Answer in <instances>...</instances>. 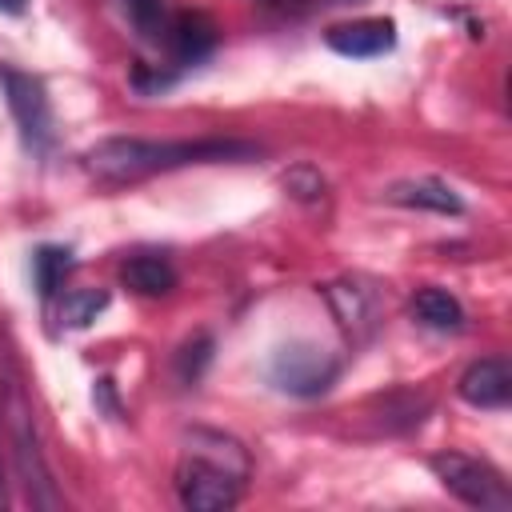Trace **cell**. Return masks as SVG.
I'll list each match as a JSON object with an SVG mask.
<instances>
[{
	"label": "cell",
	"mask_w": 512,
	"mask_h": 512,
	"mask_svg": "<svg viewBox=\"0 0 512 512\" xmlns=\"http://www.w3.org/2000/svg\"><path fill=\"white\" fill-rule=\"evenodd\" d=\"M8 428H12V444H16V460H20V476H24V484H28L32 504H40V508H56L60 496H56V488H52V476H48L44 460H40L36 432H32V412H28V404H24V396H20L16 384L8 388Z\"/></svg>",
	"instance_id": "8992f818"
},
{
	"label": "cell",
	"mask_w": 512,
	"mask_h": 512,
	"mask_svg": "<svg viewBox=\"0 0 512 512\" xmlns=\"http://www.w3.org/2000/svg\"><path fill=\"white\" fill-rule=\"evenodd\" d=\"M428 468L456 500H464L472 508H484V512H508L512 508V488L488 460H476L464 452H436L428 460Z\"/></svg>",
	"instance_id": "3957f363"
},
{
	"label": "cell",
	"mask_w": 512,
	"mask_h": 512,
	"mask_svg": "<svg viewBox=\"0 0 512 512\" xmlns=\"http://www.w3.org/2000/svg\"><path fill=\"white\" fill-rule=\"evenodd\" d=\"M104 308H108V292L104 288H76V292H64L60 320H64V328H88Z\"/></svg>",
	"instance_id": "2e32d148"
},
{
	"label": "cell",
	"mask_w": 512,
	"mask_h": 512,
	"mask_svg": "<svg viewBox=\"0 0 512 512\" xmlns=\"http://www.w3.org/2000/svg\"><path fill=\"white\" fill-rule=\"evenodd\" d=\"M72 264H76V260H72V248H64V244H44V248H36V252H32V280H36V292H40L44 300H52V296L64 288Z\"/></svg>",
	"instance_id": "9a60e30c"
},
{
	"label": "cell",
	"mask_w": 512,
	"mask_h": 512,
	"mask_svg": "<svg viewBox=\"0 0 512 512\" xmlns=\"http://www.w3.org/2000/svg\"><path fill=\"white\" fill-rule=\"evenodd\" d=\"M284 188L296 200H320L324 196V176L316 168H308V164H296L292 172H284Z\"/></svg>",
	"instance_id": "ac0fdd59"
},
{
	"label": "cell",
	"mask_w": 512,
	"mask_h": 512,
	"mask_svg": "<svg viewBox=\"0 0 512 512\" xmlns=\"http://www.w3.org/2000/svg\"><path fill=\"white\" fill-rule=\"evenodd\" d=\"M260 148L248 140H224V136H204V140H144V136H108L84 152V168L96 180L108 184H128L144 180L156 172L188 168V164H220V160H248Z\"/></svg>",
	"instance_id": "6da1fadb"
},
{
	"label": "cell",
	"mask_w": 512,
	"mask_h": 512,
	"mask_svg": "<svg viewBox=\"0 0 512 512\" xmlns=\"http://www.w3.org/2000/svg\"><path fill=\"white\" fill-rule=\"evenodd\" d=\"M116 12L124 16V24H132V32L156 48H164V36L172 28V8L168 0H116Z\"/></svg>",
	"instance_id": "4fadbf2b"
},
{
	"label": "cell",
	"mask_w": 512,
	"mask_h": 512,
	"mask_svg": "<svg viewBox=\"0 0 512 512\" xmlns=\"http://www.w3.org/2000/svg\"><path fill=\"white\" fill-rule=\"evenodd\" d=\"M216 48V24L204 12H176L172 28L164 36V52L172 60V68H188L200 64L204 56H212Z\"/></svg>",
	"instance_id": "30bf717a"
},
{
	"label": "cell",
	"mask_w": 512,
	"mask_h": 512,
	"mask_svg": "<svg viewBox=\"0 0 512 512\" xmlns=\"http://www.w3.org/2000/svg\"><path fill=\"white\" fill-rule=\"evenodd\" d=\"M24 4H28V0H0V12L16 16V12H24Z\"/></svg>",
	"instance_id": "d6986e66"
},
{
	"label": "cell",
	"mask_w": 512,
	"mask_h": 512,
	"mask_svg": "<svg viewBox=\"0 0 512 512\" xmlns=\"http://www.w3.org/2000/svg\"><path fill=\"white\" fill-rule=\"evenodd\" d=\"M412 316H416L424 328H432V332H460V328H464V308H460V300H456L452 292H444V288H420V292L412 296Z\"/></svg>",
	"instance_id": "5bb4252c"
},
{
	"label": "cell",
	"mask_w": 512,
	"mask_h": 512,
	"mask_svg": "<svg viewBox=\"0 0 512 512\" xmlns=\"http://www.w3.org/2000/svg\"><path fill=\"white\" fill-rule=\"evenodd\" d=\"M340 360L316 344H284L268 364V380L292 396H320L336 384Z\"/></svg>",
	"instance_id": "277c9868"
},
{
	"label": "cell",
	"mask_w": 512,
	"mask_h": 512,
	"mask_svg": "<svg viewBox=\"0 0 512 512\" xmlns=\"http://www.w3.org/2000/svg\"><path fill=\"white\" fill-rule=\"evenodd\" d=\"M0 84H4V100H8V112L24 144L32 152H48L52 148V104H48L44 84L12 64H0Z\"/></svg>",
	"instance_id": "5b68a950"
},
{
	"label": "cell",
	"mask_w": 512,
	"mask_h": 512,
	"mask_svg": "<svg viewBox=\"0 0 512 512\" xmlns=\"http://www.w3.org/2000/svg\"><path fill=\"white\" fill-rule=\"evenodd\" d=\"M0 508H8V488H4V468H0Z\"/></svg>",
	"instance_id": "ffe728a7"
},
{
	"label": "cell",
	"mask_w": 512,
	"mask_h": 512,
	"mask_svg": "<svg viewBox=\"0 0 512 512\" xmlns=\"http://www.w3.org/2000/svg\"><path fill=\"white\" fill-rule=\"evenodd\" d=\"M392 204L404 208H424V212H440V216H460L464 200L444 184V180H400L384 192Z\"/></svg>",
	"instance_id": "8fae6325"
},
{
	"label": "cell",
	"mask_w": 512,
	"mask_h": 512,
	"mask_svg": "<svg viewBox=\"0 0 512 512\" xmlns=\"http://www.w3.org/2000/svg\"><path fill=\"white\" fill-rule=\"evenodd\" d=\"M120 280L136 296H168L176 288V268L160 252H136L120 264Z\"/></svg>",
	"instance_id": "7c38bea8"
},
{
	"label": "cell",
	"mask_w": 512,
	"mask_h": 512,
	"mask_svg": "<svg viewBox=\"0 0 512 512\" xmlns=\"http://www.w3.org/2000/svg\"><path fill=\"white\" fill-rule=\"evenodd\" d=\"M248 480V452L240 440L192 428L184 436V456L176 464V496L192 512H224L240 500Z\"/></svg>",
	"instance_id": "7a4b0ae2"
},
{
	"label": "cell",
	"mask_w": 512,
	"mask_h": 512,
	"mask_svg": "<svg viewBox=\"0 0 512 512\" xmlns=\"http://www.w3.org/2000/svg\"><path fill=\"white\" fill-rule=\"evenodd\" d=\"M208 360H212V336L200 332V336H192V340L180 344V352H176V376H180L184 384H196V380L204 376Z\"/></svg>",
	"instance_id": "e0dca14e"
},
{
	"label": "cell",
	"mask_w": 512,
	"mask_h": 512,
	"mask_svg": "<svg viewBox=\"0 0 512 512\" xmlns=\"http://www.w3.org/2000/svg\"><path fill=\"white\" fill-rule=\"evenodd\" d=\"M324 300L332 304V316L340 320V328L352 336V340H368L372 328H376V292L364 288L360 280H336L324 288Z\"/></svg>",
	"instance_id": "ba28073f"
},
{
	"label": "cell",
	"mask_w": 512,
	"mask_h": 512,
	"mask_svg": "<svg viewBox=\"0 0 512 512\" xmlns=\"http://www.w3.org/2000/svg\"><path fill=\"white\" fill-rule=\"evenodd\" d=\"M456 388H460V400L472 408H504L512 400V368L500 356H484L464 368Z\"/></svg>",
	"instance_id": "9c48e42d"
},
{
	"label": "cell",
	"mask_w": 512,
	"mask_h": 512,
	"mask_svg": "<svg viewBox=\"0 0 512 512\" xmlns=\"http://www.w3.org/2000/svg\"><path fill=\"white\" fill-rule=\"evenodd\" d=\"M324 44L340 56H352V60H372V56H384L392 52L396 44V24L384 20V16H364V20H348V24H332L324 32Z\"/></svg>",
	"instance_id": "52a82bcc"
}]
</instances>
